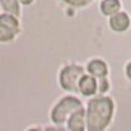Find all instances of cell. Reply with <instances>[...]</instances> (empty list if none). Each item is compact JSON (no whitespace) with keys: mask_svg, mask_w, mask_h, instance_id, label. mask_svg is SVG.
Returning a JSON list of instances; mask_svg holds the SVG:
<instances>
[{"mask_svg":"<svg viewBox=\"0 0 131 131\" xmlns=\"http://www.w3.org/2000/svg\"><path fill=\"white\" fill-rule=\"evenodd\" d=\"M112 101L106 96L97 97L89 102L87 112V127L89 130H103L110 122L112 115Z\"/></svg>","mask_w":131,"mask_h":131,"instance_id":"1","label":"cell"},{"mask_svg":"<svg viewBox=\"0 0 131 131\" xmlns=\"http://www.w3.org/2000/svg\"><path fill=\"white\" fill-rule=\"evenodd\" d=\"M82 108L81 102L75 97H65L56 107L51 113V118L54 123L61 124L67 119L68 115H71L73 112Z\"/></svg>","mask_w":131,"mask_h":131,"instance_id":"2","label":"cell"},{"mask_svg":"<svg viewBox=\"0 0 131 131\" xmlns=\"http://www.w3.org/2000/svg\"><path fill=\"white\" fill-rule=\"evenodd\" d=\"M83 73L82 67L79 66H68L64 68L61 72V84L63 88L67 89L69 91H75L77 90V85L80 77Z\"/></svg>","mask_w":131,"mask_h":131,"instance_id":"3","label":"cell"},{"mask_svg":"<svg viewBox=\"0 0 131 131\" xmlns=\"http://www.w3.org/2000/svg\"><path fill=\"white\" fill-rule=\"evenodd\" d=\"M18 31V21L9 15L0 16V41L12 40Z\"/></svg>","mask_w":131,"mask_h":131,"instance_id":"4","label":"cell"},{"mask_svg":"<svg viewBox=\"0 0 131 131\" xmlns=\"http://www.w3.org/2000/svg\"><path fill=\"white\" fill-rule=\"evenodd\" d=\"M129 24H130L129 17L125 13H115L110 18V25L116 31L126 30Z\"/></svg>","mask_w":131,"mask_h":131,"instance_id":"5","label":"cell"},{"mask_svg":"<svg viewBox=\"0 0 131 131\" xmlns=\"http://www.w3.org/2000/svg\"><path fill=\"white\" fill-rule=\"evenodd\" d=\"M79 88L80 91L84 95H91L96 90V82L92 77H83L79 81Z\"/></svg>","mask_w":131,"mask_h":131,"instance_id":"6","label":"cell"},{"mask_svg":"<svg viewBox=\"0 0 131 131\" xmlns=\"http://www.w3.org/2000/svg\"><path fill=\"white\" fill-rule=\"evenodd\" d=\"M68 127L70 130H83L84 129V110L79 109L70 115Z\"/></svg>","mask_w":131,"mask_h":131,"instance_id":"7","label":"cell"},{"mask_svg":"<svg viewBox=\"0 0 131 131\" xmlns=\"http://www.w3.org/2000/svg\"><path fill=\"white\" fill-rule=\"evenodd\" d=\"M88 71L99 78H104L107 74V66L101 60H93L88 64Z\"/></svg>","mask_w":131,"mask_h":131,"instance_id":"8","label":"cell"},{"mask_svg":"<svg viewBox=\"0 0 131 131\" xmlns=\"http://www.w3.org/2000/svg\"><path fill=\"white\" fill-rule=\"evenodd\" d=\"M121 4L118 0H104L101 3V9L105 15H114L118 12Z\"/></svg>","mask_w":131,"mask_h":131,"instance_id":"9","label":"cell"},{"mask_svg":"<svg viewBox=\"0 0 131 131\" xmlns=\"http://www.w3.org/2000/svg\"><path fill=\"white\" fill-rule=\"evenodd\" d=\"M1 4L4 9H6L7 12H10L13 14H18V3L16 0H1Z\"/></svg>","mask_w":131,"mask_h":131,"instance_id":"10","label":"cell"},{"mask_svg":"<svg viewBox=\"0 0 131 131\" xmlns=\"http://www.w3.org/2000/svg\"><path fill=\"white\" fill-rule=\"evenodd\" d=\"M65 1L73 5H83V4H86L87 2H89L90 0H65Z\"/></svg>","mask_w":131,"mask_h":131,"instance_id":"11","label":"cell"},{"mask_svg":"<svg viewBox=\"0 0 131 131\" xmlns=\"http://www.w3.org/2000/svg\"><path fill=\"white\" fill-rule=\"evenodd\" d=\"M101 91L102 92H104V91H106L107 90V88H108V87H107V81L105 80V79H103L102 80V82H101Z\"/></svg>","mask_w":131,"mask_h":131,"instance_id":"12","label":"cell"},{"mask_svg":"<svg viewBox=\"0 0 131 131\" xmlns=\"http://www.w3.org/2000/svg\"><path fill=\"white\" fill-rule=\"evenodd\" d=\"M127 74H128V77L131 79V63L128 65V67H127Z\"/></svg>","mask_w":131,"mask_h":131,"instance_id":"13","label":"cell"},{"mask_svg":"<svg viewBox=\"0 0 131 131\" xmlns=\"http://www.w3.org/2000/svg\"><path fill=\"white\" fill-rule=\"evenodd\" d=\"M20 1L22 2L23 4H29V3L32 1V0H20Z\"/></svg>","mask_w":131,"mask_h":131,"instance_id":"14","label":"cell"}]
</instances>
